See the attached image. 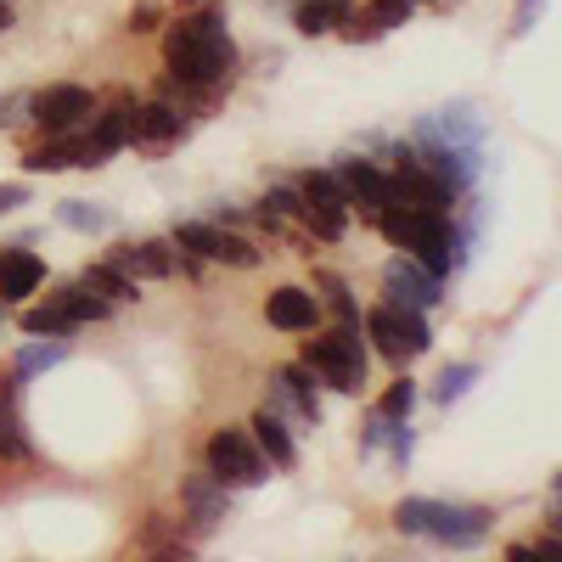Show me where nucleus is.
I'll return each mask as SVG.
<instances>
[{
    "mask_svg": "<svg viewBox=\"0 0 562 562\" xmlns=\"http://www.w3.org/2000/svg\"><path fill=\"white\" fill-rule=\"evenodd\" d=\"M68 360V344H29L18 355V378H29V371H45V366H63Z\"/></svg>",
    "mask_w": 562,
    "mask_h": 562,
    "instance_id": "cd10ccee",
    "label": "nucleus"
},
{
    "mask_svg": "<svg viewBox=\"0 0 562 562\" xmlns=\"http://www.w3.org/2000/svg\"><path fill=\"white\" fill-rule=\"evenodd\" d=\"M113 265L135 281H164V276H175V243H130L113 254Z\"/></svg>",
    "mask_w": 562,
    "mask_h": 562,
    "instance_id": "2eb2a0df",
    "label": "nucleus"
},
{
    "mask_svg": "<svg viewBox=\"0 0 562 562\" xmlns=\"http://www.w3.org/2000/svg\"><path fill=\"white\" fill-rule=\"evenodd\" d=\"M164 63H169V79L192 85V90H214L231 68H237V45H231L225 18L220 12L180 18L164 34Z\"/></svg>",
    "mask_w": 562,
    "mask_h": 562,
    "instance_id": "f257e3e1",
    "label": "nucleus"
},
{
    "mask_svg": "<svg viewBox=\"0 0 562 562\" xmlns=\"http://www.w3.org/2000/svg\"><path fill=\"white\" fill-rule=\"evenodd\" d=\"M40 130H52V135H68L79 130L90 113H97V102H90V90L85 85H52V90H40V97H29Z\"/></svg>",
    "mask_w": 562,
    "mask_h": 562,
    "instance_id": "1a4fd4ad",
    "label": "nucleus"
},
{
    "mask_svg": "<svg viewBox=\"0 0 562 562\" xmlns=\"http://www.w3.org/2000/svg\"><path fill=\"white\" fill-rule=\"evenodd\" d=\"M304 366L310 378H321L326 389L338 394H355L366 383V344H360V326H338V333H326L304 349Z\"/></svg>",
    "mask_w": 562,
    "mask_h": 562,
    "instance_id": "20e7f679",
    "label": "nucleus"
},
{
    "mask_svg": "<svg viewBox=\"0 0 562 562\" xmlns=\"http://www.w3.org/2000/svg\"><path fill=\"white\" fill-rule=\"evenodd\" d=\"M473 378H479V366H467V360H461V366H445V378H439L434 400H439V405H456L467 389H473Z\"/></svg>",
    "mask_w": 562,
    "mask_h": 562,
    "instance_id": "a878e982",
    "label": "nucleus"
},
{
    "mask_svg": "<svg viewBox=\"0 0 562 562\" xmlns=\"http://www.w3.org/2000/svg\"><path fill=\"white\" fill-rule=\"evenodd\" d=\"M248 428H254V445L265 450V461H276V467H293L299 461V445H293V434H288V416H281V411H259L254 422H248Z\"/></svg>",
    "mask_w": 562,
    "mask_h": 562,
    "instance_id": "dca6fc26",
    "label": "nucleus"
},
{
    "mask_svg": "<svg viewBox=\"0 0 562 562\" xmlns=\"http://www.w3.org/2000/svg\"><path fill=\"white\" fill-rule=\"evenodd\" d=\"M209 473H214L225 490H254V484H265L270 461H265V450L254 445V434L220 428V434L209 439Z\"/></svg>",
    "mask_w": 562,
    "mask_h": 562,
    "instance_id": "39448f33",
    "label": "nucleus"
},
{
    "mask_svg": "<svg viewBox=\"0 0 562 562\" xmlns=\"http://www.w3.org/2000/svg\"><path fill=\"white\" fill-rule=\"evenodd\" d=\"M130 29H158V7H140V12L130 18Z\"/></svg>",
    "mask_w": 562,
    "mask_h": 562,
    "instance_id": "72a5a7b5",
    "label": "nucleus"
},
{
    "mask_svg": "<svg viewBox=\"0 0 562 562\" xmlns=\"http://www.w3.org/2000/svg\"><path fill=\"white\" fill-rule=\"evenodd\" d=\"M102 315H108V299H90L85 288H63V293H52L45 304L23 310V333L63 338V333H74L79 321H102Z\"/></svg>",
    "mask_w": 562,
    "mask_h": 562,
    "instance_id": "423d86ee",
    "label": "nucleus"
},
{
    "mask_svg": "<svg viewBox=\"0 0 562 562\" xmlns=\"http://www.w3.org/2000/svg\"><path fill=\"white\" fill-rule=\"evenodd\" d=\"M68 164H79L74 140H45V147L23 153V175H57V169H68Z\"/></svg>",
    "mask_w": 562,
    "mask_h": 562,
    "instance_id": "4be33fe9",
    "label": "nucleus"
},
{
    "mask_svg": "<svg viewBox=\"0 0 562 562\" xmlns=\"http://www.w3.org/2000/svg\"><path fill=\"white\" fill-rule=\"evenodd\" d=\"M490 518H495L490 506H445V501H422V495L394 506L400 535H422V540H439V546H456V551L484 546Z\"/></svg>",
    "mask_w": 562,
    "mask_h": 562,
    "instance_id": "f03ea898",
    "label": "nucleus"
},
{
    "mask_svg": "<svg viewBox=\"0 0 562 562\" xmlns=\"http://www.w3.org/2000/svg\"><path fill=\"white\" fill-rule=\"evenodd\" d=\"M57 220H63L68 231H85V237H97V231H108V225H113V214H108L102 203H85V198L57 203Z\"/></svg>",
    "mask_w": 562,
    "mask_h": 562,
    "instance_id": "412c9836",
    "label": "nucleus"
},
{
    "mask_svg": "<svg viewBox=\"0 0 562 562\" xmlns=\"http://www.w3.org/2000/svg\"><path fill=\"white\" fill-rule=\"evenodd\" d=\"M265 315H270V326H281V333H310V326L321 321V299L304 293V288H276L265 299Z\"/></svg>",
    "mask_w": 562,
    "mask_h": 562,
    "instance_id": "4468645a",
    "label": "nucleus"
},
{
    "mask_svg": "<svg viewBox=\"0 0 562 562\" xmlns=\"http://www.w3.org/2000/svg\"><path fill=\"white\" fill-rule=\"evenodd\" d=\"M315 281H321L326 304L338 310V321H344V326H360V310H355V299H349V288H344V281H338V276H315Z\"/></svg>",
    "mask_w": 562,
    "mask_h": 562,
    "instance_id": "c85d7f7f",
    "label": "nucleus"
},
{
    "mask_svg": "<svg viewBox=\"0 0 562 562\" xmlns=\"http://www.w3.org/2000/svg\"><path fill=\"white\" fill-rule=\"evenodd\" d=\"M180 130H186V119H180L175 102H147V108L130 113V140H153V147H164V140H175Z\"/></svg>",
    "mask_w": 562,
    "mask_h": 562,
    "instance_id": "f3484780",
    "label": "nucleus"
},
{
    "mask_svg": "<svg viewBox=\"0 0 562 562\" xmlns=\"http://www.w3.org/2000/svg\"><path fill=\"white\" fill-rule=\"evenodd\" d=\"M18 18H12V7H7V0H0V29H12Z\"/></svg>",
    "mask_w": 562,
    "mask_h": 562,
    "instance_id": "f704fd0d",
    "label": "nucleus"
},
{
    "mask_svg": "<svg viewBox=\"0 0 562 562\" xmlns=\"http://www.w3.org/2000/svg\"><path fill=\"white\" fill-rule=\"evenodd\" d=\"M366 333H371V344H378V355L394 360V366H411L416 355H428V349H434L428 315L411 310V304H394V299L366 315Z\"/></svg>",
    "mask_w": 562,
    "mask_h": 562,
    "instance_id": "7ed1b4c3",
    "label": "nucleus"
},
{
    "mask_svg": "<svg viewBox=\"0 0 562 562\" xmlns=\"http://www.w3.org/2000/svg\"><path fill=\"white\" fill-rule=\"evenodd\" d=\"M29 445H23V428H18V411H12V400L0 394V461H18Z\"/></svg>",
    "mask_w": 562,
    "mask_h": 562,
    "instance_id": "bb28decb",
    "label": "nucleus"
},
{
    "mask_svg": "<svg viewBox=\"0 0 562 562\" xmlns=\"http://www.w3.org/2000/svg\"><path fill=\"white\" fill-rule=\"evenodd\" d=\"M411 411H416V383H411V378L389 383V394L378 400V416H383V422H411Z\"/></svg>",
    "mask_w": 562,
    "mask_h": 562,
    "instance_id": "b1692460",
    "label": "nucleus"
},
{
    "mask_svg": "<svg viewBox=\"0 0 562 562\" xmlns=\"http://www.w3.org/2000/svg\"><path fill=\"white\" fill-rule=\"evenodd\" d=\"M371 18H378L383 29H400L411 18V0H371Z\"/></svg>",
    "mask_w": 562,
    "mask_h": 562,
    "instance_id": "c756f323",
    "label": "nucleus"
},
{
    "mask_svg": "<svg viewBox=\"0 0 562 562\" xmlns=\"http://www.w3.org/2000/svg\"><path fill=\"white\" fill-rule=\"evenodd\" d=\"M23 203H29V186H23V180L0 186V214H12V209H23Z\"/></svg>",
    "mask_w": 562,
    "mask_h": 562,
    "instance_id": "7c9ffc66",
    "label": "nucleus"
},
{
    "mask_svg": "<svg viewBox=\"0 0 562 562\" xmlns=\"http://www.w3.org/2000/svg\"><path fill=\"white\" fill-rule=\"evenodd\" d=\"M456 198V186H445L434 169H422L416 153H400V169H394V203H411V209H428V214H445Z\"/></svg>",
    "mask_w": 562,
    "mask_h": 562,
    "instance_id": "9d476101",
    "label": "nucleus"
},
{
    "mask_svg": "<svg viewBox=\"0 0 562 562\" xmlns=\"http://www.w3.org/2000/svg\"><path fill=\"white\" fill-rule=\"evenodd\" d=\"M18 108H29V97H7V102H0V130L18 124Z\"/></svg>",
    "mask_w": 562,
    "mask_h": 562,
    "instance_id": "473e14b6",
    "label": "nucleus"
},
{
    "mask_svg": "<svg viewBox=\"0 0 562 562\" xmlns=\"http://www.w3.org/2000/svg\"><path fill=\"white\" fill-rule=\"evenodd\" d=\"M338 186H344V198H349V203H360L366 214H378V209H389V203H394V180H389L383 169H371L366 158L338 164Z\"/></svg>",
    "mask_w": 562,
    "mask_h": 562,
    "instance_id": "9b49d317",
    "label": "nucleus"
},
{
    "mask_svg": "<svg viewBox=\"0 0 562 562\" xmlns=\"http://www.w3.org/2000/svg\"><path fill=\"white\" fill-rule=\"evenodd\" d=\"M535 12H540V0H518V23H512V34H529L535 29Z\"/></svg>",
    "mask_w": 562,
    "mask_h": 562,
    "instance_id": "2f4dec72",
    "label": "nucleus"
},
{
    "mask_svg": "<svg viewBox=\"0 0 562 562\" xmlns=\"http://www.w3.org/2000/svg\"><path fill=\"white\" fill-rule=\"evenodd\" d=\"M40 281H45L40 254H29V248L0 254V304H23L29 293H40Z\"/></svg>",
    "mask_w": 562,
    "mask_h": 562,
    "instance_id": "ddd939ff",
    "label": "nucleus"
},
{
    "mask_svg": "<svg viewBox=\"0 0 562 562\" xmlns=\"http://www.w3.org/2000/svg\"><path fill=\"white\" fill-rule=\"evenodd\" d=\"M175 248H192L203 259H220V265H237V270H254L259 265V248L248 237H237V231H220L209 220H186L175 225Z\"/></svg>",
    "mask_w": 562,
    "mask_h": 562,
    "instance_id": "0eeeda50",
    "label": "nucleus"
},
{
    "mask_svg": "<svg viewBox=\"0 0 562 562\" xmlns=\"http://www.w3.org/2000/svg\"><path fill=\"white\" fill-rule=\"evenodd\" d=\"M186 506H192V518H203V524H214V518H225V506H231V490L209 473V467H203V473L198 479H186Z\"/></svg>",
    "mask_w": 562,
    "mask_h": 562,
    "instance_id": "a211bd4d",
    "label": "nucleus"
},
{
    "mask_svg": "<svg viewBox=\"0 0 562 562\" xmlns=\"http://www.w3.org/2000/svg\"><path fill=\"white\" fill-rule=\"evenodd\" d=\"M333 23H344V0H304L299 7V34H326Z\"/></svg>",
    "mask_w": 562,
    "mask_h": 562,
    "instance_id": "5701e85b",
    "label": "nucleus"
},
{
    "mask_svg": "<svg viewBox=\"0 0 562 562\" xmlns=\"http://www.w3.org/2000/svg\"><path fill=\"white\" fill-rule=\"evenodd\" d=\"M270 411L299 416V422H315V416H321V405H315V383H310V366L276 371V383H270Z\"/></svg>",
    "mask_w": 562,
    "mask_h": 562,
    "instance_id": "f8f14e48",
    "label": "nucleus"
},
{
    "mask_svg": "<svg viewBox=\"0 0 562 562\" xmlns=\"http://www.w3.org/2000/svg\"><path fill=\"white\" fill-rule=\"evenodd\" d=\"M79 288H85V293H97V299H119V304L135 299V281H130L119 265H90V270L79 276Z\"/></svg>",
    "mask_w": 562,
    "mask_h": 562,
    "instance_id": "aec40b11",
    "label": "nucleus"
},
{
    "mask_svg": "<svg viewBox=\"0 0 562 562\" xmlns=\"http://www.w3.org/2000/svg\"><path fill=\"white\" fill-rule=\"evenodd\" d=\"M259 214H265V225H276V220H293V214H304V198L293 192V186H270Z\"/></svg>",
    "mask_w": 562,
    "mask_h": 562,
    "instance_id": "393cba45",
    "label": "nucleus"
},
{
    "mask_svg": "<svg viewBox=\"0 0 562 562\" xmlns=\"http://www.w3.org/2000/svg\"><path fill=\"white\" fill-rule=\"evenodd\" d=\"M299 198H304V209H315V214H349V209H355V203L344 198V186H338V175H333V169L304 175Z\"/></svg>",
    "mask_w": 562,
    "mask_h": 562,
    "instance_id": "6ab92c4d",
    "label": "nucleus"
},
{
    "mask_svg": "<svg viewBox=\"0 0 562 562\" xmlns=\"http://www.w3.org/2000/svg\"><path fill=\"white\" fill-rule=\"evenodd\" d=\"M383 288H389V299H394V304L434 310V304L445 299V276H434L422 259L400 254V259H389V270H383Z\"/></svg>",
    "mask_w": 562,
    "mask_h": 562,
    "instance_id": "6e6552de",
    "label": "nucleus"
}]
</instances>
